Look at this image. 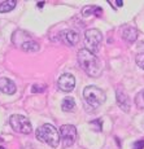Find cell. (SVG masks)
<instances>
[{
    "mask_svg": "<svg viewBox=\"0 0 144 149\" xmlns=\"http://www.w3.org/2000/svg\"><path fill=\"white\" fill-rule=\"evenodd\" d=\"M16 84L8 78H0V91L7 95H13L16 92Z\"/></svg>",
    "mask_w": 144,
    "mask_h": 149,
    "instance_id": "cell-11",
    "label": "cell"
},
{
    "mask_svg": "<svg viewBox=\"0 0 144 149\" xmlns=\"http://www.w3.org/2000/svg\"><path fill=\"white\" fill-rule=\"evenodd\" d=\"M36 139L42 143L51 145L52 148H56L60 144V134L56 130L53 125L51 123H44L36 130Z\"/></svg>",
    "mask_w": 144,
    "mask_h": 149,
    "instance_id": "cell-2",
    "label": "cell"
},
{
    "mask_svg": "<svg viewBox=\"0 0 144 149\" xmlns=\"http://www.w3.org/2000/svg\"><path fill=\"white\" fill-rule=\"evenodd\" d=\"M0 149H3V148H0Z\"/></svg>",
    "mask_w": 144,
    "mask_h": 149,
    "instance_id": "cell-25",
    "label": "cell"
},
{
    "mask_svg": "<svg viewBox=\"0 0 144 149\" xmlns=\"http://www.w3.org/2000/svg\"><path fill=\"white\" fill-rule=\"evenodd\" d=\"M57 84H59V88L62 92H71L75 87V78L71 74L65 73L59 78Z\"/></svg>",
    "mask_w": 144,
    "mask_h": 149,
    "instance_id": "cell-7",
    "label": "cell"
},
{
    "mask_svg": "<svg viewBox=\"0 0 144 149\" xmlns=\"http://www.w3.org/2000/svg\"><path fill=\"white\" fill-rule=\"evenodd\" d=\"M135 61H136V65H138V66L144 70V52L138 54V56L135 57Z\"/></svg>",
    "mask_w": 144,
    "mask_h": 149,
    "instance_id": "cell-18",
    "label": "cell"
},
{
    "mask_svg": "<svg viewBox=\"0 0 144 149\" xmlns=\"http://www.w3.org/2000/svg\"><path fill=\"white\" fill-rule=\"evenodd\" d=\"M21 49L26 51V52H36V51H39V44L35 40L31 39V40H29L27 43H25V44L22 45Z\"/></svg>",
    "mask_w": 144,
    "mask_h": 149,
    "instance_id": "cell-16",
    "label": "cell"
},
{
    "mask_svg": "<svg viewBox=\"0 0 144 149\" xmlns=\"http://www.w3.org/2000/svg\"><path fill=\"white\" fill-rule=\"evenodd\" d=\"M83 99L91 108H99L103 102H105L106 95L101 88L96 86H87L83 90Z\"/></svg>",
    "mask_w": 144,
    "mask_h": 149,
    "instance_id": "cell-3",
    "label": "cell"
},
{
    "mask_svg": "<svg viewBox=\"0 0 144 149\" xmlns=\"http://www.w3.org/2000/svg\"><path fill=\"white\" fill-rule=\"evenodd\" d=\"M9 125L16 132L25 134V135L30 134L31 130H33L30 121H29L26 117L21 116V114H13V116H10Z\"/></svg>",
    "mask_w": 144,
    "mask_h": 149,
    "instance_id": "cell-5",
    "label": "cell"
},
{
    "mask_svg": "<svg viewBox=\"0 0 144 149\" xmlns=\"http://www.w3.org/2000/svg\"><path fill=\"white\" fill-rule=\"evenodd\" d=\"M12 40H13V44L16 45V47L21 48L25 43H27L29 40H31V38H30V35H29L26 31L17 30V31H14V34L12 36Z\"/></svg>",
    "mask_w": 144,
    "mask_h": 149,
    "instance_id": "cell-10",
    "label": "cell"
},
{
    "mask_svg": "<svg viewBox=\"0 0 144 149\" xmlns=\"http://www.w3.org/2000/svg\"><path fill=\"white\" fill-rule=\"evenodd\" d=\"M122 38L127 43H134L138 39V30L132 26H125L122 29Z\"/></svg>",
    "mask_w": 144,
    "mask_h": 149,
    "instance_id": "cell-12",
    "label": "cell"
},
{
    "mask_svg": "<svg viewBox=\"0 0 144 149\" xmlns=\"http://www.w3.org/2000/svg\"><path fill=\"white\" fill-rule=\"evenodd\" d=\"M85 44L86 49H88L91 53H96L99 51V47L103 42V34L97 29H90L85 33Z\"/></svg>",
    "mask_w": 144,
    "mask_h": 149,
    "instance_id": "cell-4",
    "label": "cell"
},
{
    "mask_svg": "<svg viewBox=\"0 0 144 149\" xmlns=\"http://www.w3.org/2000/svg\"><path fill=\"white\" fill-rule=\"evenodd\" d=\"M16 4H17L16 0H5V1L0 3V13L10 12L12 9H14Z\"/></svg>",
    "mask_w": 144,
    "mask_h": 149,
    "instance_id": "cell-14",
    "label": "cell"
},
{
    "mask_svg": "<svg viewBox=\"0 0 144 149\" xmlns=\"http://www.w3.org/2000/svg\"><path fill=\"white\" fill-rule=\"evenodd\" d=\"M78 64L79 66L86 71V74H88L90 77L97 78L101 74V61L96 57V54L91 53L88 49H80L78 52Z\"/></svg>",
    "mask_w": 144,
    "mask_h": 149,
    "instance_id": "cell-1",
    "label": "cell"
},
{
    "mask_svg": "<svg viewBox=\"0 0 144 149\" xmlns=\"http://www.w3.org/2000/svg\"><path fill=\"white\" fill-rule=\"evenodd\" d=\"M143 126H144V121H143Z\"/></svg>",
    "mask_w": 144,
    "mask_h": 149,
    "instance_id": "cell-24",
    "label": "cell"
},
{
    "mask_svg": "<svg viewBox=\"0 0 144 149\" xmlns=\"http://www.w3.org/2000/svg\"><path fill=\"white\" fill-rule=\"evenodd\" d=\"M91 127L94 128L96 132H99V131H101V121L100 119H96V121H92L91 122Z\"/></svg>",
    "mask_w": 144,
    "mask_h": 149,
    "instance_id": "cell-20",
    "label": "cell"
},
{
    "mask_svg": "<svg viewBox=\"0 0 144 149\" xmlns=\"http://www.w3.org/2000/svg\"><path fill=\"white\" fill-rule=\"evenodd\" d=\"M75 108V101L73 97H65L61 102V109L62 111H71Z\"/></svg>",
    "mask_w": 144,
    "mask_h": 149,
    "instance_id": "cell-15",
    "label": "cell"
},
{
    "mask_svg": "<svg viewBox=\"0 0 144 149\" xmlns=\"http://www.w3.org/2000/svg\"><path fill=\"white\" fill-rule=\"evenodd\" d=\"M77 139V128L73 125H64L60 128V140L64 147H70Z\"/></svg>",
    "mask_w": 144,
    "mask_h": 149,
    "instance_id": "cell-6",
    "label": "cell"
},
{
    "mask_svg": "<svg viewBox=\"0 0 144 149\" xmlns=\"http://www.w3.org/2000/svg\"><path fill=\"white\" fill-rule=\"evenodd\" d=\"M44 90H45L44 84H34L31 91H33L34 93H39V92H44Z\"/></svg>",
    "mask_w": 144,
    "mask_h": 149,
    "instance_id": "cell-21",
    "label": "cell"
},
{
    "mask_svg": "<svg viewBox=\"0 0 144 149\" xmlns=\"http://www.w3.org/2000/svg\"><path fill=\"white\" fill-rule=\"evenodd\" d=\"M36 7H38V8H43V7H44V3H38V4H36Z\"/></svg>",
    "mask_w": 144,
    "mask_h": 149,
    "instance_id": "cell-23",
    "label": "cell"
},
{
    "mask_svg": "<svg viewBox=\"0 0 144 149\" xmlns=\"http://www.w3.org/2000/svg\"><path fill=\"white\" fill-rule=\"evenodd\" d=\"M144 148V140H139L134 144V149H143Z\"/></svg>",
    "mask_w": 144,
    "mask_h": 149,
    "instance_id": "cell-22",
    "label": "cell"
},
{
    "mask_svg": "<svg viewBox=\"0 0 144 149\" xmlns=\"http://www.w3.org/2000/svg\"><path fill=\"white\" fill-rule=\"evenodd\" d=\"M134 101H135V105H136L138 109H140V110H144V90L139 91V92L136 93Z\"/></svg>",
    "mask_w": 144,
    "mask_h": 149,
    "instance_id": "cell-17",
    "label": "cell"
},
{
    "mask_svg": "<svg viewBox=\"0 0 144 149\" xmlns=\"http://www.w3.org/2000/svg\"><path fill=\"white\" fill-rule=\"evenodd\" d=\"M117 102H118V107L122 109L123 111H126V113L130 111V105H131L130 99H129L127 93L123 90H121V88L117 90Z\"/></svg>",
    "mask_w": 144,
    "mask_h": 149,
    "instance_id": "cell-8",
    "label": "cell"
},
{
    "mask_svg": "<svg viewBox=\"0 0 144 149\" xmlns=\"http://www.w3.org/2000/svg\"><path fill=\"white\" fill-rule=\"evenodd\" d=\"M60 38H61L62 43H65L66 45H70V47L71 45H75L79 40L78 33H75V31H73V30L62 31V33L60 34Z\"/></svg>",
    "mask_w": 144,
    "mask_h": 149,
    "instance_id": "cell-9",
    "label": "cell"
},
{
    "mask_svg": "<svg viewBox=\"0 0 144 149\" xmlns=\"http://www.w3.org/2000/svg\"><path fill=\"white\" fill-rule=\"evenodd\" d=\"M108 3H109V4H110L116 10L120 9L121 7H123V1H121V0H109Z\"/></svg>",
    "mask_w": 144,
    "mask_h": 149,
    "instance_id": "cell-19",
    "label": "cell"
},
{
    "mask_svg": "<svg viewBox=\"0 0 144 149\" xmlns=\"http://www.w3.org/2000/svg\"><path fill=\"white\" fill-rule=\"evenodd\" d=\"M82 14L85 17L92 16V14H95L96 17H100L103 14V9L99 8V7H90V5H87V7H85L82 9Z\"/></svg>",
    "mask_w": 144,
    "mask_h": 149,
    "instance_id": "cell-13",
    "label": "cell"
}]
</instances>
